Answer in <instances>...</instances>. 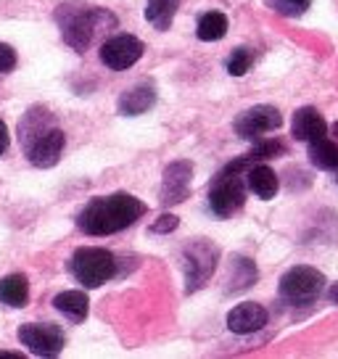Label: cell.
Wrapping results in <instances>:
<instances>
[{"label":"cell","mask_w":338,"mask_h":359,"mask_svg":"<svg viewBox=\"0 0 338 359\" xmlns=\"http://www.w3.org/2000/svg\"><path fill=\"white\" fill-rule=\"evenodd\" d=\"M146 212V203L130 193L98 196L85 203V209L77 214V227L85 236H114L119 230H127L130 224H135Z\"/></svg>","instance_id":"cell-1"},{"label":"cell","mask_w":338,"mask_h":359,"mask_svg":"<svg viewBox=\"0 0 338 359\" xmlns=\"http://www.w3.org/2000/svg\"><path fill=\"white\" fill-rule=\"evenodd\" d=\"M56 24L61 29L64 43L85 53L103 32L116 29V16L98 6H85V3H64L56 8Z\"/></svg>","instance_id":"cell-2"},{"label":"cell","mask_w":338,"mask_h":359,"mask_svg":"<svg viewBox=\"0 0 338 359\" xmlns=\"http://www.w3.org/2000/svg\"><path fill=\"white\" fill-rule=\"evenodd\" d=\"M69 272L85 288H101L103 283H109L116 275V257L109 248L82 246L69 259Z\"/></svg>","instance_id":"cell-3"},{"label":"cell","mask_w":338,"mask_h":359,"mask_svg":"<svg viewBox=\"0 0 338 359\" xmlns=\"http://www.w3.org/2000/svg\"><path fill=\"white\" fill-rule=\"evenodd\" d=\"M243 203H246V180H243V172L227 164L209 182V209L219 219H225L230 214H236Z\"/></svg>","instance_id":"cell-4"},{"label":"cell","mask_w":338,"mask_h":359,"mask_svg":"<svg viewBox=\"0 0 338 359\" xmlns=\"http://www.w3.org/2000/svg\"><path fill=\"white\" fill-rule=\"evenodd\" d=\"M217 262H219V248L206 241H191L188 246L182 248V272H185V291L196 293L198 288L206 285V280L215 275Z\"/></svg>","instance_id":"cell-5"},{"label":"cell","mask_w":338,"mask_h":359,"mask_svg":"<svg viewBox=\"0 0 338 359\" xmlns=\"http://www.w3.org/2000/svg\"><path fill=\"white\" fill-rule=\"evenodd\" d=\"M325 288V275L309 264H296L280 278V299L293 306H306L317 302Z\"/></svg>","instance_id":"cell-6"},{"label":"cell","mask_w":338,"mask_h":359,"mask_svg":"<svg viewBox=\"0 0 338 359\" xmlns=\"http://www.w3.org/2000/svg\"><path fill=\"white\" fill-rule=\"evenodd\" d=\"M280 124H283L280 111L275 106H270V103H259V106H251V109L238 114L233 127H236V135L241 140L254 143V140H259L262 135L280 130Z\"/></svg>","instance_id":"cell-7"},{"label":"cell","mask_w":338,"mask_h":359,"mask_svg":"<svg viewBox=\"0 0 338 359\" xmlns=\"http://www.w3.org/2000/svg\"><path fill=\"white\" fill-rule=\"evenodd\" d=\"M19 341L34 357H58L67 346L64 330L53 323H27L19 327Z\"/></svg>","instance_id":"cell-8"},{"label":"cell","mask_w":338,"mask_h":359,"mask_svg":"<svg viewBox=\"0 0 338 359\" xmlns=\"http://www.w3.org/2000/svg\"><path fill=\"white\" fill-rule=\"evenodd\" d=\"M143 50H146V45L143 40H137L135 34H114L101 45L98 56L111 72H124L143 58Z\"/></svg>","instance_id":"cell-9"},{"label":"cell","mask_w":338,"mask_h":359,"mask_svg":"<svg viewBox=\"0 0 338 359\" xmlns=\"http://www.w3.org/2000/svg\"><path fill=\"white\" fill-rule=\"evenodd\" d=\"M193 182V164L191 161H172L164 169L161 177V191H158V201L161 206H177L188 198Z\"/></svg>","instance_id":"cell-10"},{"label":"cell","mask_w":338,"mask_h":359,"mask_svg":"<svg viewBox=\"0 0 338 359\" xmlns=\"http://www.w3.org/2000/svg\"><path fill=\"white\" fill-rule=\"evenodd\" d=\"M64 146H67V137H64V133H61L58 127H53V130H48L46 135H40L32 146L24 151V156L29 158L32 167L50 169L58 164V158L64 154Z\"/></svg>","instance_id":"cell-11"},{"label":"cell","mask_w":338,"mask_h":359,"mask_svg":"<svg viewBox=\"0 0 338 359\" xmlns=\"http://www.w3.org/2000/svg\"><path fill=\"white\" fill-rule=\"evenodd\" d=\"M53 127H58V124L50 109H46V106H32V109H27L24 116L19 119V127H16L22 151H27L40 135H46L48 130H53Z\"/></svg>","instance_id":"cell-12"},{"label":"cell","mask_w":338,"mask_h":359,"mask_svg":"<svg viewBox=\"0 0 338 359\" xmlns=\"http://www.w3.org/2000/svg\"><path fill=\"white\" fill-rule=\"evenodd\" d=\"M267 317L270 314H267V309L262 304L243 302L227 312V327L236 336H248V333H257V330L267 325Z\"/></svg>","instance_id":"cell-13"},{"label":"cell","mask_w":338,"mask_h":359,"mask_svg":"<svg viewBox=\"0 0 338 359\" xmlns=\"http://www.w3.org/2000/svg\"><path fill=\"white\" fill-rule=\"evenodd\" d=\"M154 106H156V88L151 82H140V85L124 90L119 95V103H116L122 116H140Z\"/></svg>","instance_id":"cell-14"},{"label":"cell","mask_w":338,"mask_h":359,"mask_svg":"<svg viewBox=\"0 0 338 359\" xmlns=\"http://www.w3.org/2000/svg\"><path fill=\"white\" fill-rule=\"evenodd\" d=\"M291 135L296 140L302 143H309V140H317L327 135V122L323 119V114L312 109V106H304L299 111L293 114V122H291Z\"/></svg>","instance_id":"cell-15"},{"label":"cell","mask_w":338,"mask_h":359,"mask_svg":"<svg viewBox=\"0 0 338 359\" xmlns=\"http://www.w3.org/2000/svg\"><path fill=\"white\" fill-rule=\"evenodd\" d=\"M243 180H246V188L257 198H262V201H272L275 196H278V188H280V182H278V175L272 172L264 161H259V164H251V167L246 169V175H243Z\"/></svg>","instance_id":"cell-16"},{"label":"cell","mask_w":338,"mask_h":359,"mask_svg":"<svg viewBox=\"0 0 338 359\" xmlns=\"http://www.w3.org/2000/svg\"><path fill=\"white\" fill-rule=\"evenodd\" d=\"M53 306L72 323H82L90 312V299L85 291H61L53 296Z\"/></svg>","instance_id":"cell-17"},{"label":"cell","mask_w":338,"mask_h":359,"mask_svg":"<svg viewBox=\"0 0 338 359\" xmlns=\"http://www.w3.org/2000/svg\"><path fill=\"white\" fill-rule=\"evenodd\" d=\"M0 302L6 306H13V309H22L29 302V280L22 272H13V275H6L0 280Z\"/></svg>","instance_id":"cell-18"},{"label":"cell","mask_w":338,"mask_h":359,"mask_svg":"<svg viewBox=\"0 0 338 359\" xmlns=\"http://www.w3.org/2000/svg\"><path fill=\"white\" fill-rule=\"evenodd\" d=\"M283 154H285V146H283L280 140H262L259 137V140H254V148L248 151L246 156L230 161V167L246 172L251 164H259V161H267V158H278Z\"/></svg>","instance_id":"cell-19"},{"label":"cell","mask_w":338,"mask_h":359,"mask_svg":"<svg viewBox=\"0 0 338 359\" xmlns=\"http://www.w3.org/2000/svg\"><path fill=\"white\" fill-rule=\"evenodd\" d=\"M259 272H257V264L246 257H233L230 262V278H227V293H241L251 288V283H257Z\"/></svg>","instance_id":"cell-20"},{"label":"cell","mask_w":338,"mask_h":359,"mask_svg":"<svg viewBox=\"0 0 338 359\" xmlns=\"http://www.w3.org/2000/svg\"><path fill=\"white\" fill-rule=\"evenodd\" d=\"M177 8L180 3L177 0H148L146 3V22L158 29V32H167L175 16H177Z\"/></svg>","instance_id":"cell-21"},{"label":"cell","mask_w":338,"mask_h":359,"mask_svg":"<svg viewBox=\"0 0 338 359\" xmlns=\"http://www.w3.org/2000/svg\"><path fill=\"white\" fill-rule=\"evenodd\" d=\"M309 161L315 164L317 169H327V172H336L338 169V143L327 140L325 135L317 137V140H309V151H306Z\"/></svg>","instance_id":"cell-22"},{"label":"cell","mask_w":338,"mask_h":359,"mask_svg":"<svg viewBox=\"0 0 338 359\" xmlns=\"http://www.w3.org/2000/svg\"><path fill=\"white\" fill-rule=\"evenodd\" d=\"M227 29H230V22H227L225 13L219 11L201 13L198 24H196V34H198L201 43H217V40H222L227 34Z\"/></svg>","instance_id":"cell-23"},{"label":"cell","mask_w":338,"mask_h":359,"mask_svg":"<svg viewBox=\"0 0 338 359\" xmlns=\"http://www.w3.org/2000/svg\"><path fill=\"white\" fill-rule=\"evenodd\" d=\"M254 64V50L251 48H236L230 58H227V72L233 74V77H243L248 69Z\"/></svg>","instance_id":"cell-24"},{"label":"cell","mask_w":338,"mask_h":359,"mask_svg":"<svg viewBox=\"0 0 338 359\" xmlns=\"http://www.w3.org/2000/svg\"><path fill=\"white\" fill-rule=\"evenodd\" d=\"M312 6V0H267V8L280 16H302Z\"/></svg>","instance_id":"cell-25"},{"label":"cell","mask_w":338,"mask_h":359,"mask_svg":"<svg viewBox=\"0 0 338 359\" xmlns=\"http://www.w3.org/2000/svg\"><path fill=\"white\" fill-rule=\"evenodd\" d=\"M177 224H180V219H177L175 214H161L156 222L151 224V233H154V236H167V233H175V230H177Z\"/></svg>","instance_id":"cell-26"},{"label":"cell","mask_w":338,"mask_h":359,"mask_svg":"<svg viewBox=\"0 0 338 359\" xmlns=\"http://www.w3.org/2000/svg\"><path fill=\"white\" fill-rule=\"evenodd\" d=\"M16 67V50L11 45L0 43V74H8Z\"/></svg>","instance_id":"cell-27"},{"label":"cell","mask_w":338,"mask_h":359,"mask_svg":"<svg viewBox=\"0 0 338 359\" xmlns=\"http://www.w3.org/2000/svg\"><path fill=\"white\" fill-rule=\"evenodd\" d=\"M8 143H11V137H8V127H6V122L0 119V156L8 151Z\"/></svg>","instance_id":"cell-28"},{"label":"cell","mask_w":338,"mask_h":359,"mask_svg":"<svg viewBox=\"0 0 338 359\" xmlns=\"http://www.w3.org/2000/svg\"><path fill=\"white\" fill-rule=\"evenodd\" d=\"M327 302H330V304H338V283L333 285V288H330V291H327Z\"/></svg>","instance_id":"cell-29"},{"label":"cell","mask_w":338,"mask_h":359,"mask_svg":"<svg viewBox=\"0 0 338 359\" xmlns=\"http://www.w3.org/2000/svg\"><path fill=\"white\" fill-rule=\"evenodd\" d=\"M6 357H11V359H22L24 354H22V351H0V359H6Z\"/></svg>","instance_id":"cell-30"},{"label":"cell","mask_w":338,"mask_h":359,"mask_svg":"<svg viewBox=\"0 0 338 359\" xmlns=\"http://www.w3.org/2000/svg\"><path fill=\"white\" fill-rule=\"evenodd\" d=\"M333 130H336V135H338V122H336V127H333Z\"/></svg>","instance_id":"cell-31"},{"label":"cell","mask_w":338,"mask_h":359,"mask_svg":"<svg viewBox=\"0 0 338 359\" xmlns=\"http://www.w3.org/2000/svg\"><path fill=\"white\" fill-rule=\"evenodd\" d=\"M336 172H338V169H336ZM336 182H338V175H336Z\"/></svg>","instance_id":"cell-32"}]
</instances>
